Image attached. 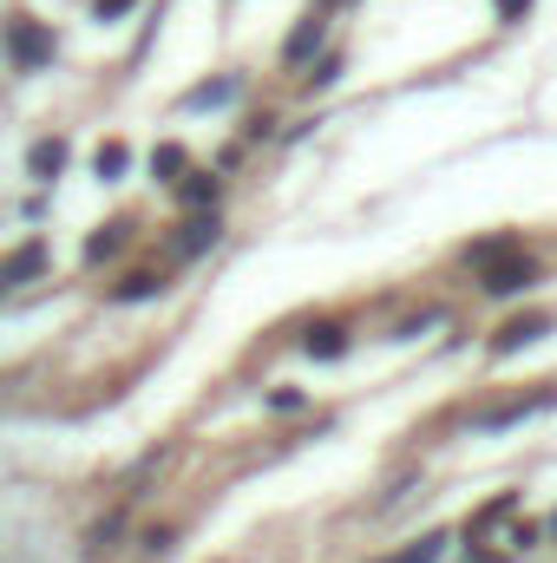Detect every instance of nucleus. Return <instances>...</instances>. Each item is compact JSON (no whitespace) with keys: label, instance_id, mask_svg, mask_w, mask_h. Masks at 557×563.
Listing matches in <instances>:
<instances>
[{"label":"nucleus","instance_id":"3","mask_svg":"<svg viewBox=\"0 0 557 563\" xmlns=\"http://www.w3.org/2000/svg\"><path fill=\"white\" fill-rule=\"evenodd\" d=\"M551 334V314H518V321H505L499 334H492V347L499 354H518V347H532V341H545Z\"/></svg>","mask_w":557,"mask_h":563},{"label":"nucleus","instance_id":"22","mask_svg":"<svg viewBox=\"0 0 557 563\" xmlns=\"http://www.w3.org/2000/svg\"><path fill=\"white\" fill-rule=\"evenodd\" d=\"M125 7H132V0H99V20H119Z\"/></svg>","mask_w":557,"mask_h":563},{"label":"nucleus","instance_id":"2","mask_svg":"<svg viewBox=\"0 0 557 563\" xmlns=\"http://www.w3.org/2000/svg\"><path fill=\"white\" fill-rule=\"evenodd\" d=\"M7 53H13L20 66H46V59H53V33L26 20V26H13V33H7Z\"/></svg>","mask_w":557,"mask_h":563},{"label":"nucleus","instance_id":"8","mask_svg":"<svg viewBox=\"0 0 557 563\" xmlns=\"http://www.w3.org/2000/svg\"><path fill=\"white\" fill-rule=\"evenodd\" d=\"M46 269V250L40 243H26V250H13L7 263H0V282H20V276H40Z\"/></svg>","mask_w":557,"mask_h":563},{"label":"nucleus","instance_id":"5","mask_svg":"<svg viewBox=\"0 0 557 563\" xmlns=\"http://www.w3.org/2000/svg\"><path fill=\"white\" fill-rule=\"evenodd\" d=\"M217 236H223V223H217L210 210H197L190 223H177V256H204V250H210Z\"/></svg>","mask_w":557,"mask_h":563},{"label":"nucleus","instance_id":"1","mask_svg":"<svg viewBox=\"0 0 557 563\" xmlns=\"http://www.w3.org/2000/svg\"><path fill=\"white\" fill-rule=\"evenodd\" d=\"M479 276H485V295H518V288H532V282H538V269H532V263H525V256L512 250V256L485 263Z\"/></svg>","mask_w":557,"mask_h":563},{"label":"nucleus","instance_id":"4","mask_svg":"<svg viewBox=\"0 0 557 563\" xmlns=\"http://www.w3.org/2000/svg\"><path fill=\"white\" fill-rule=\"evenodd\" d=\"M545 407H557V387H538L532 400H512V407H492V413H479V426L499 432V426H518V420H532V413H545Z\"/></svg>","mask_w":557,"mask_h":563},{"label":"nucleus","instance_id":"12","mask_svg":"<svg viewBox=\"0 0 557 563\" xmlns=\"http://www.w3.org/2000/svg\"><path fill=\"white\" fill-rule=\"evenodd\" d=\"M125 236H132V223H106V230H99V236L86 243V256H92V263H106V256H112V250H119Z\"/></svg>","mask_w":557,"mask_h":563},{"label":"nucleus","instance_id":"18","mask_svg":"<svg viewBox=\"0 0 557 563\" xmlns=\"http://www.w3.org/2000/svg\"><path fill=\"white\" fill-rule=\"evenodd\" d=\"M125 170V144H99V177H119Z\"/></svg>","mask_w":557,"mask_h":563},{"label":"nucleus","instance_id":"13","mask_svg":"<svg viewBox=\"0 0 557 563\" xmlns=\"http://www.w3.org/2000/svg\"><path fill=\"white\" fill-rule=\"evenodd\" d=\"M439 551H446V538L433 531V538H419L414 551H401V558H381V563H439Z\"/></svg>","mask_w":557,"mask_h":563},{"label":"nucleus","instance_id":"11","mask_svg":"<svg viewBox=\"0 0 557 563\" xmlns=\"http://www.w3.org/2000/svg\"><path fill=\"white\" fill-rule=\"evenodd\" d=\"M512 250H518L512 236H485V243H466V263L485 269V263H499V256H512Z\"/></svg>","mask_w":557,"mask_h":563},{"label":"nucleus","instance_id":"14","mask_svg":"<svg viewBox=\"0 0 557 563\" xmlns=\"http://www.w3.org/2000/svg\"><path fill=\"white\" fill-rule=\"evenodd\" d=\"M151 170H157L164 184H177V170H184V151H177V144H157V151H151Z\"/></svg>","mask_w":557,"mask_h":563},{"label":"nucleus","instance_id":"19","mask_svg":"<svg viewBox=\"0 0 557 563\" xmlns=\"http://www.w3.org/2000/svg\"><path fill=\"white\" fill-rule=\"evenodd\" d=\"M492 13H499V20H505V26H518V20H525V13H532V0H492Z\"/></svg>","mask_w":557,"mask_h":563},{"label":"nucleus","instance_id":"7","mask_svg":"<svg viewBox=\"0 0 557 563\" xmlns=\"http://www.w3.org/2000/svg\"><path fill=\"white\" fill-rule=\"evenodd\" d=\"M302 347H308L315 361H341V354H348V334H341L335 321H321V328H308V341H302Z\"/></svg>","mask_w":557,"mask_h":563},{"label":"nucleus","instance_id":"21","mask_svg":"<svg viewBox=\"0 0 557 563\" xmlns=\"http://www.w3.org/2000/svg\"><path fill=\"white\" fill-rule=\"evenodd\" d=\"M270 407H276V413H295V407H302V394H295V387H282V394H270Z\"/></svg>","mask_w":557,"mask_h":563},{"label":"nucleus","instance_id":"17","mask_svg":"<svg viewBox=\"0 0 557 563\" xmlns=\"http://www.w3.org/2000/svg\"><path fill=\"white\" fill-rule=\"evenodd\" d=\"M157 288H164L157 276H125L119 288H112V301H144V295H157Z\"/></svg>","mask_w":557,"mask_h":563},{"label":"nucleus","instance_id":"20","mask_svg":"<svg viewBox=\"0 0 557 563\" xmlns=\"http://www.w3.org/2000/svg\"><path fill=\"white\" fill-rule=\"evenodd\" d=\"M335 79H341V59H321V66L308 73V86H335Z\"/></svg>","mask_w":557,"mask_h":563},{"label":"nucleus","instance_id":"6","mask_svg":"<svg viewBox=\"0 0 557 563\" xmlns=\"http://www.w3.org/2000/svg\"><path fill=\"white\" fill-rule=\"evenodd\" d=\"M321 33H328V20H321V13H308V20H302V26L288 33V46H282V59H288V66H302V59H308V53L321 46Z\"/></svg>","mask_w":557,"mask_h":563},{"label":"nucleus","instance_id":"23","mask_svg":"<svg viewBox=\"0 0 557 563\" xmlns=\"http://www.w3.org/2000/svg\"><path fill=\"white\" fill-rule=\"evenodd\" d=\"M0 288H7V282H0Z\"/></svg>","mask_w":557,"mask_h":563},{"label":"nucleus","instance_id":"10","mask_svg":"<svg viewBox=\"0 0 557 563\" xmlns=\"http://www.w3.org/2000/svg\"><path fill=\"white\" fill-rule=\"evenodd\" d=\"M223 99H237V79H210V86H197L184 106H190V112H210V106H223Z\"/></svg>","mask_w":557,"mask_h":563},{"label":"nucleus","instance_id":"16","mask_svg":"<svg viewBox=\"0 0 557 563\" xmlns=\"http://www.w3.org/2000/svg\"><path fill=\"white\" fill-rule=\"evenodd\" d=\"M59 164H66V144H59V139L33 144V170H40V177H53V170H59Z\"/></svg>","mask_w":557,"mask_h":563},{"label":"nucleus","instance_id":"15","mask_svg":"<svg viewBox=\"0 0 557 563\" xmlns=\"http://www.w3.org/2000/svg\"><path fill=\"white\" fill-rule=\"evenodd\" d=\"M177 184H184V203H197V210L217 203V177H177Z\"/></svg>","mask_w":557,"mask_h":563},{"label":"nucleus","instance_id":"9","mask_svg":"<svg viewBox=\"0 0 557 563\" xmlns=\"http://www.w3.org/2000/svg\"><path fill=\"white\" fill-rule=\"evenodd\" d=\"M512 511H518V492H499V498H492L485 511H472V525H466V538H479V531H492V525H499V518H512Z\"/></svg>","mask_w":557,"mask_h":563}]
</instances>
